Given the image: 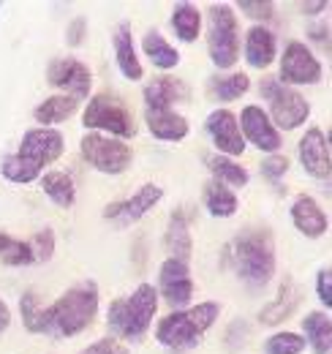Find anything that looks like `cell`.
I'll use <instances>...</instances> for the list:
<instances>
[{
  "label": "cell",
  "mask_w": 332,
  "mask_h": 354,
  "mask_svg": "<svg viewBox=\"0 0 332 354\" xmlns=\"http://www.w3.org/2000/svg\"><path fill=\"white\" fill-rule=\"evenodd\" d=\"M229 257L232 267L237 270V275L253 286L261 289L270 283V278L275 275V240L270 229L261 226H250L246 232H240L234 237V243L229 245Z\"/></svg>",
  "instance_id": "2"
},
{
  "label": "cell",
  "mask_w": 332,
  "mask_h": 354,
  "mask_svg": "<svg viewBox=\"0 0 332 354\" xmlns=\"http://www.w3.org/2000/svg\"><path fill=\"white\" fill-rule=\"evenodd\" d=\"M172 28L177 33V39L183 41H196L199 30H202V11L194 3H177L172 11Z\"/></svg>",
  "instance_id": "29"
},
{
  "label": "cell",
  "mask_w": 332,
  "mask_h": 354,
  "mask_svg": "<svg viewBox=\"0 0 332 354\" xmlns=\"http://www.w3.org/2000/svg\"><path fill=\"white\" fill-rule=\"evenodd\" d=\"M208 52L215 68H232L240 57V25L232 6L212 3L208 11Z\"/></svg>",
  "instance_id": "5"
},
{
  "label": "cell",
  "mask_w": 332,
  "mask_h": 354,
  "mask_svg": "<svg viewBox=\"0 0 332 354\" xmlns=\"http://www.w3.org/2000/svg\"><path fill=\"white\" fill-rule=\"evenodd\" d=\"M305 349V338L297 333H275L267 338L264 344V354H299Z\"/></svg>",
  "instance_id": "34"
},
{
  "label": "cell",
  "mask_w": 332,
  "mask_h": 354,
  "mask_svg": "<svg viewBox=\"0 0 332 354\" xmlns=\"http://www.w3.org/2000/svg\"><path fill=\"white\" fill-rule=\"evenodd\" d=\"M185 93L188 88L183 85V80L161 74L145 85V109H172L177 101L185 98Z\"/></svg>",
  "instance_id": "20"
},
{
  "label": "cell",
  "mask_w": 332,
  "mask_h": 354,
  "mask_svg": "<svg viewBox=\"0 0 332 354\" xmlns=\"http://www.w3.org/2000/svg\"><path fill=\"white\" fill-rule=\"evenodd\" d=\"M142 52H145V55L150 57V63H153L156 68H161V71H169V68H174V66L180 63V52L169 44L158 30H147V33H145V39H142Z\"/></svg>",
  "instance_id": "26"
},
{
  "label": "cell",
  "mask_w": 332,
  "mask_h": 354,
  "mask_svg": "<svg viewBox=\"0 0 332 354\" xmlns=\"http://www.w3.org/2000/svg\"><path fill=\"white\" fill-rule=\"evenodd\" d=\"M0 262L11 267H25V265H30V262H36V259H33L30 243L17 240V237L0 232Z\"/></svg>",
  "instance_id": "32"
},
{
  "label": "cell",
  "mask_w": 332,
  "mask_h": 354,
  "mask_svg": "<svg viewBox=\"0 0 332 354\" xmlns=\"http://www.w3.org/2000/svg\"><path fill=\"white\" fill-rule=\"evenodd\" d=\"M19 310H22V324H25V330H30V333H42V300H39V295H33V292H28V295H22V300H19Z\"/></svg>",
  "instance_id": "35"
},
{
  "label": "cell",
  "mask_w": 332,
  "mask_h": 354,
  "mask_svg": "<svg viewBox=\"0 0 332 354\" xmlns=\"http://www.w3.org/2000/svg\"><path fill=\"white\" fill-rule=\"evenodd\" d=\"M275 52H278V44H275L273 30H267L264 25L250 28L248 36H246V60H248V66L270 68V63L275 60Z\"/></svg>",
  "instance_id": "22"
},
{
  "label": "cell",
  "mask_w": 332,
  "mask_h": 354,
  "mask_svg": "<svg viewBox=\"0 0 332 354\" xmlns=\"http://www.w3.org/2000/svg\"><path fill=\"white\" fill-rule=\"evenodd\" d=\"M145 123L161 142H183L191 131L188 120L174 109H145Z\"/></svg>",
  "instance_id": "18"
},
{
  "label": "cell",
  "mask_w": 332,
  "mask_h": 354,
  "mask_svg": "<svg viewBox=\"0 0 332 354\" xmlns=\"http://www.w3.org/2000/svg\"><path fill=\"white\" fill-rule=\"evenodd\" d=\"M250 88L248 74H226V77H215L210 82V93L218 101H237L240 95H246Z\"/></svg>",
  "instance_id": "33"
},
{
  "label": "cell",
  "mask_w": 332,
  "mask_h": 354,
  "mask_svg": "<svg viewBox=\"0 0 332 354\" xmlns=\"http://www.w3.org/2000/svg\"><path fill=\"white\" fill-rule=\"evenodd\" d=\"M19 156H28L36 164H52L63 156V136L55 129H30L19 142Z\"/></svg>",
  "instance_id": "16"
},
{
  "label": "cell",
  "mask_w": 332,
  "mask_h": 354,
  "mask_svg": "<svg viewBox=\"0 0 332 354\" xmlns=\"http://www.w3.org/2000/svg\"><path fill=\"white\" fill-rule=\"evenodd\" d=\"M112 44H115V63H118L120 74H123L125 80H131V82H139L145 77V71H142V63H139V55H136V46H133V36H131L128 22L118 25Z\"/></svg>",
  "instance_id": "21"
},
{
  "label": "cell",
  "mask_w": 332,
  "mask_h": 354,
  "mask_svg": "<svg viewBox=\"0 0 332 354\" xmlns=\"http://www.w3.org/2000/svg\"><path fill=\"white\" fill-rule=\"evenodd\" d=\"M158 289L172 308H185L194 297V281L188 272V262L169 257L158 270Z\"/></svg>",
  "instance_id": "12"
},
{
  "label": "cell",
  "mask_w": 332,
  "mask_h": 354,
  "mask_svg": "<svg viewBox=\"0 0 332 354\" xmlns=\"http://www.w3.org/2000/svg\"><path fill=\"white\" fill-rule=\"evenodd\" d=\"M158 308V292L150 283H139L133 289L131 297L125 300H112L109 313H107V324L112 330V335L125 338V341H142L145 333L153 324V316Z\"/></svg>",
  "instance_id": "3"
},
{
  "label": "cell",
  "mask_w": 332,
  "mask_h": 354,
  "mask_svg": "<svg viewBox=\"0 0 332 354\" xmlns=\"http://www.w3.org/2000/svg\"><path fill=\"white\" fill-rule=\"evenodd\" d=\"M330 3L327 0H319V3H299V11H305V14H319V11H324Z\"/></svg>",
  "instance_id": "43"
},
{
  "label": "cell",
  "mask_w": 332,
  "mask_h": 354,
  "mask_svg": "<svg viewBox=\"0 0 332 354\" xmlns=\"http://www.w3.org/2000/svg\"><path fill=\"white\" fill-rule=\"evenodd\" d=\"M161 199H164V191H161L156 183H145L133 196H128V199H123V202H112V205H107L104 218H107V221L120 223V226H131V223H136L139 218H145Z\"/></svg>",
  "instance_id": "11"
},
{
  "label": "cell",
  "mask_w": 332,
  "mask_h": 354,
  "mask_svg": "<svg viewBox=\"0 0 332 354\" xmlns=\"http://www.w3.org/2000/svg\"><path fill=\"white\" fill-rule=\"evenodd\" d=\"M248 324L243 322V319H234L229 327H226V349L229 352H240L246 344H248Z\"/></svg>",
  "instance_id": "37"
},
{
  "label": "cell",
  "mask_w": 332,
  "mask_h": 354,
  "mask_svg": "<svg viewBox=\"0 0 332 354\" xmlns=\"http://www.w3.org/2000/svg\"><path fill=\"white\" fill-rule=\"evenodd\" d=\"M240 131H243V139H248L253 147L264 150L267 156L270 153H278L281 145H284V139H281L278 129L273 126L270 115L261 106H256V104H250V106L243 109V115H240Z\"/></svg>",
  "instance_id": "13"
},
{
  "label": "cell",
  "mask_w": 332,
  "mask_h": 354,
  "mask_svg": "<svg viewBox=\"0 0 332 354\" xmlns=\"http://www.w3.org/2000/svg\"><path fill=\"white\" fill-rule=\"evenodd\" d=\"M286 172H289V158H286V156L270 153V156L261 161V175L267 177L270 183H278Z\"/></svg>",
  "instance_id": "38"
},
{
  "label": "cell",
  "mask_w": 332,
  "mask_h": 354,
  "mask_svg": "<svg viewBox=\"0 0 332 354\" xmlns=\"http://www.w3.org/2000/svg\"><path fill=\"white\" fill-rule=\"evenodd\" d=\"M77 109H80V98H74V95H49L36 106L33 118L42 123V129H49V126L66 123Z\"/></svg>",
  "instance_id": "23"
},
{
  "label": "cell",
  "mask_w": 332,
  "mask_h": 354,
  "mask_svg": "<svg viewBox=\"0 0 332 354\" xmlns=\"http://www.w3.org/2000/svg\"><path fill=\"white\" fill-rule=\"evenodd\" d=\"M166 248L172 251L174 259H183L188 262L191 254H194V237H191V229H188V218L183 216V210L172 213L169 226H166V237H164Z\"/></svg>",
  "instance_id": "24"
},
{
  "label": "cell",
  "mask_w": 332,
  "mask_h": 354,
  "mask_svg": "<svg viewBox=\"0 0 332 354\" xmlns=\"http://www.w3.org/2000/svg\"><path fill=\"white\" fill-rule=\"evenodd\" d=\"M330 270H322L319 272V278H316V292H319V300H322V306L324 308H330L332 306V289H330Z\"/></svg>",
  "instance_id": "42"
},
{
  "label": "cell",
  "mask_w": 332,
  "mask_h": 354,
  "mask_svg": "<svg viewBox=\"0 0 332 354\" xmlns=\"http://www.w3.org/2000/svg\"><path fill=\"white\" fill-rule=\"evenodd\" d=\"M299 161H302V169L316 180H330V139L322 129H308L305 136L299 139Z\"/></svg>",
  "instance_id": "15"
},
{
  "label": "cell",
  "mask_w": 332,
  "mask_h": 354,
  "mask_svg": "<svg viewBox=\"0 0 332 354\" xmlns=\"http://www.w3.org/2000/svg\"><path fill=\"white\" fill-rule=\"evenodd\" d=\"M205 207H208L212 218H229V216L237 213L240 202H237V196L229 185H223L218 180H210L205 185Z\"/></svg>",
  "instance_id": "25"
},
{
  "label": "cell",
  "mask_w": 332,
  "mask_h": 354,
  "mask_svg": "<svg viewBox=\"0 0 332 354\" xmlns=\"http://www.w3.org/2000/svg\"><path fill=\"white\" fill-rule=\"evenodd\" d=\"M237 6L248 14L250 19H270V17H273V11H275L273 0H240Z\"/></svg>",
  "instance_id": "39"
},
{
  "label": "cell",
  "mask_w": 332,
  "mask_h": 354,
  "mask_svg": "<svg viewBox=\"0 0 332 354\" xmlns=\"http://www.w3.org/2000/svg\"><path fill=\"white\" fill-rule=\"evenodd\" d=\"M261 95L270 101L273 126H281L286 131L299 129L308 120V115H311V104L294 88H286L278 80H264L261 82Z\"/></svg>",
  "instance_id": "8"
},
{
  "label": "cell",
  "mask_w": 332,
  "mask_h": 354,
  "mask_svg": "<svg viewBox=\"0 0 332 354\" xmlns=\"http://www.w3.org/2000/svg\"><path fill=\"white\" fill-rule=\"evenodd\" d=\"M212 145L221 150V156H243L246 153V139H243V131H240V123L237 118L229 112V109H215L205 123Z\"/></svg>",
  "instance_id": "14"
},
{
  "label": "cell",
  "mask_w": 332,
  "mask_h": 354,
  "mask_svg": "<svg viewBox=\"0 0 332 354\" xmlns=\"http://www.w3.org/2000/svg\"><path fill=\"white\" fill-rule=\"evenodd\" d=\"M42 169H44L42 164H36V161H30L28 156H19V153L6 156L3 164H0V175L6 177L8 183H17V185L33 183L36 177L42 175Z\"/></svg>",
  "instance_id": "30"
},
{
  "label": "cell",
  "mask_w": 332,
  "mask_h": 354,
  "mask_svg": "<svg viewBox=\"0 0 332 354\" xmlns=\"http://www.w3.org/2000/svg\"><path fill=\"white\" fill-rule=\"evenodd\" d=\"M82 158L104 175H123L133 161V150L123 139L104 136V133H84L82 136Z\"/></svg>",
  "instance_id": "7"
},
{
  "label": "cell",
  "mask_w": 332,
  "mask_h": 354,
  "mask_svg": "<svg viewBox=\"0 0 332 354\" xmlns=\"http://www.w3.org/2000/svg\"><path fill=\"white\" fill-rule=\"evenodd\" d=\"M42 188L57 207H63V210L74 207L77 185H74V177L71 175H66V172H46L42 177Z\"/></svg>",
  "instance_id": "28"
},
{
  "label": "cell",
  "mask_w": 332,
  "mask_h": 354,
  "mask_svg": "<svg viewBox=\"0 0 332 354\" xmlns=\"http://www.w3.org/2000/svg\"><path fill=\"white\" fill-rule=\"evenodd\" d=\"M8 324H11V310H8V306L0 300V333L8 330Z\"/></svg>",
  "instance_id": "44"
},
{
  "label": "cell",
  "mask_w": 332,
  "mask_h": 354,
  "mask_svg": "<svg viewBox=\"0 0 332 354\" xmlns=\"http://www.w3.org/2000/svg\"><path fill=\"white\" fill-rule=\"evenodd\" d=\"M299 300H302L299 286H297L291 278H284V281H281V286H278V292H275V297L261 308L259 322H261V324H267V327H275V324L286 322L291 313L297 310Z\"/></svg>",
  "instance_id": "17"
},
{
  "label": "cell",
  "mask_w": 332,
  "mask_h": 354,
  "mask_svg": "<svg viewBox=\"0 0 332 354\" xmlns=\"http://www.w3.org/2000/svg\"><path fill=\"white\" fill-rule=\"evenodd\" d=\"M46 82L52 88L63 90V95H74L82 101L93 90V74L77 57H55L46 66Z\"/></svg>",
  "instance_id": "10"
},
{
  "label": "cell",
  "mask_w": 332,
  "mask_h": 354,
  "mask_svg": "<svg viewBox=\"0 0 332 354\" xmlns=\"http://www.w3.org/2000/svg\"><path fill=\"white\" fill-rule=\"evenodd\" d=\"M82 123L93 131H109L115 139H128L133 136V120L123 101L112 93H98L87 101L82 115Z\"/></svg>",
  "instance_id": "6"
},
{
  "label": "cell",
  "mask_w": 332,
  "mask_h": 354,
  "mask_svg": "<svg viewBox=\"0 0 332 354\" xmlns=\"http://www.w3.org/2000/svg\"><path fill=\"white\" fill-rule=\"evenodd\" d=\"M221 313V306L218 303H199L194 308H180L174 313L164 316L156 327V338L158 344L166 346V349H191L210 327L215 324Z\"/></svg>",
  "instance_id": "4"
},
{
  "label": "cell",
  "mask_w": 332,
  "mask_h": 354,
  "mask_svg": "<svg viewBox=\"0 0 332 354\" xmlns=\"http://www.w3.org/2000/svg\"><path fill=\"white\" fill-rule=\"evenodd\" d=\"M302 330L308 335V344L313 346L316 354H330L332 349V322L327 310H313L311 316H305Z\"/></svg>",
  "instance_id": "27"
},
{
  "label": "cell",
  "mask_w": 332,
  "mask_h": 354,
  "mask_svg": "<svg viewBox=\"0 0 332 354\" xmlns=\"http://www.w3.org/2000/svg\"><path fill=\"white\" fill-rule=\"evenodd\" d=\"M30 248H33V259L36 262H46L55 254V234H52V229L36 232L33 240H30Z\"/></svg>",
  "instance_id": "36"
},
{
  "label": "cell",
  "mask_w": 332,
  "mask_h": 354,
  "mask_svg": "<svg viewBox=\"0 0 332 354\" xmlns=\"http://www.w3.org/2000/svg\"><path fill=\"white\" fill-rule=\"evenodd\" d=\"M291 221L305 237H322L327 232V213L316 205L313 196H305V194H299L291 202Z\"/></svg>",
  "instance_id": "19"
},
{
  "label": "cell",
  "mask_w": 332,
  "mask_h": 354,
  "mask_svg": "<svg viewBox=\"0 0 332 354\" xmlns=\"http://www.w3.org/2000/svg\"><path fill=\"white\" fill-rule=\"evenodd\" d=\"M82 354H128V349L120 344V338H101V341L90 344Z\"/></svg>",
  "instance_id": "40"
},
{
  "label": "cell",
  "mask_w": 332,
  "mask_h": 354,
  "mask_svg": "<svg viewBox=\"0 0 332 354\" xmlns=\"http://www.w3.org/2000/svg\"><path fill=\"white\" fill-rule=\"evenodd\" d=\"M208 167H210V172H212V177H215L218 183L229 185V188H243V185H248V169L240 167L237 161L226 158V156H208Z\"/></svg>",
  "instance_id": "31"
},
{
  "label": "cell",
  "mask_w": 332,
  "mask_h": 354,
  "mask_svg": "<svg viewBox=\"0 0 332 354\" xmlns=\"http://www.w3.org/2000/svg\"><path fill=\"white\" fill-rule=\"evenodd\" d=\"M95 313H98V286L93 281H84L80 286H71L49 308H44L42 335L71 338L95 322Z\"/></svg>",
  "instance_id": "1"
},
{
  "label": "cell",
  "mask_w": 332,
  "mask_h": 354,
  "mask_svg": "<svg viewBox=\"0 0 332 354\" xmlns=\"http://www.w3.org/2000/svg\"><path fill=\"white\" fill-rule=\"evenodd\" d=\"M324 68L319 57L302 44V41H289L281 57V80L286 88L289 85H316L322 80Z\"/></svg>",
  "instance_id": "9"
},
{
  "label": "cell",
  "mask_w": 332,
  "mask_h": 354,
  "mask_svg": "<svg viewBox=\"0 0 332 354\" xmlns=\"http://www.w3.org/2000/svg\"><path fill=\"white\" fill-rule=\"evenodd\" d=\"M84 28H87V19H84V17H77V19L68 25V33H66V44H68V46H80V44H82L84 33H87Z\"/></svg>",
  "instance_id": "41"
}]
</instances>
